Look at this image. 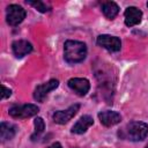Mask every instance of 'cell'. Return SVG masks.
<instances>
[{
    "instance_id": "cell-4",
    "label": "cell",
    "mask_w": 148,
    "mask_h": 148,
    "mask_svg": "<svg viewBox=\"0 0 148 148\" xmlns=\"http://www.w3.org/2000/svg\"><path fill=\"white\" fill-rule=\"evenodd\" d=\"M25 17V10L18 5H9L6 10V21L9 25H18Z\"/></svg>"
},
{
    "instance_id": "cell-18",
    "label": "cell",
    "mask_w": 148,
    "mask_h": 148,
    "mask_svg": "<svg viewBox=\"0 0 148 148\" xmlns=\"http://www.w3.org/2000/svg\"><path fill=\"white\" fill-rule=\"evenodd\" d=\"M47 148H62V146H61L59 142H54V143H52L51 146H49Z\"/></svg>"
},
{
    "instance_id": "cell-12",
    "label": "cell",
    "mask_w": 148,
    "mask_h": 148,
    "mask_svg": "<svg viewBox=\"0 0 148 148\" xmlns=\"http://www.w3.org/2000/svg\"><path fill=\"white\" fill-rule=\"evenodd\" d=\"M94 124V120L90 116H82L77 121L76 124L72 127V133L74 134H82L84 133L91 125Z\"/></svg>"
},
{
    "instance_id": "cell-14",
    "label": "cell",
    "mask_w": 148,
    "mask_h": 148,
    "mask_svg": "<svg viewBox=\"0 0 148 148\" xmlns=\"http://www.w3.org/2000/svg\"><path fill=\"white\" fill-rule=\"evenodd\" d=\"M102 12H103V14H104V16L106 18L112 20L119 13V7L113 1H106V2H104L102 5Z\"/></svg>"
},
{
    "instance_id": "cell-13",
    "label": "cell",
    "mask_w": 148,
    "mask_h": 148,
    "mask_svg": "<svg viewBox=\"0 0 148 148\" xmlns=\"http://www.w3.org/2000/svg\"><path fill=\"white\" fill-rule=\"evenodd\" d=\"M15 133H16V126L15 125H12V124L5 123V121H2L0 124V136H1L2 141L13 139Z\"/></svg>"
},
{
    "instance_id": "cell-15",
    "label": "cell",
    "mask_w": 148,
    "mask_h": 148,
    "mask_svg": "<svg viewBox=\"0 0 148 148\" xmlns=\"http://www.w3.org/2000/svg\"><path fill=\"white\" fill-rule=\"evenodd\" d=\"M34 124H35V132L32 133V135L30 136V139H31L32 141H36V140L39 139V136L43 134V132H44V130H45V123H44L43 118L37 117V118L35 119Z\"/></svg>"
},
{
    "instance_id": "cell-8",
    "label": "cell",
    "mask_w": 148,
    "mask_h": 148,
    "mask_svg": "<svg viewBox=\"0 0 148 148\" xmlns=\"http://www.w3.org/2000/svg\"><path fill=\"white\" fill-rule=\"evenodd\" d=\"M68 87L74 91L76 92L79 96H84L87 95V92L89 91L90 89V83L87 79H83V77H72L68 80L67 82Z\"/></svg>"
},
{
    "instance_id": "cell-17",
    "label": "cell",
    "mask_w": 148,
    "mask_h": 148,
    "mask_svg": "<svg viewBox=\"0 0 148 148\" xmlns=\"http://www.w3.org/2000/svg\"><path fill=\"white\" fill-rule=\"evenodd\" d=\"M10 95H12V90H10V89H8L6 86H3V84H2V96H1V98H2V99L8 98Z\"/></svg>"
},
{
    "instance_id": "cell-9",
    "label": "cell",
    "mask_w": 148,
    "mask_h": 148,
    "mask_svg": "<svg viewBox=\"0 0 148 148\" xmlns=\"http://www.w3.org/2000/svg\"><path fill=\"white\" fill-rule=\"evenodd\" d=\"M98 119L102 125L110 127V126H113V125H117L118 123H120L121 116L116 111L106 110V111H102L98 113Z\"/></svg>"
},
{
    "instance_id": "cell-10",
    "label": "cell",
    "mask_w": 148,
    "mask_h": 148,
    "mask_svg": "<svg viewBox=\"0 0 148 148\" xmlns=\"http://www.w3.org/2000/svg\"><path fill=\"white\" fill-rule=\"evenodd\" d=\"M125 24L127 27H133V25H136L141 22V18H142V12L136 8V7H127L126 10H125Z\"/></svg>"
},
{
    "instance_id": "cell-3",
    "label": "cell",
    "mask_w": 148,
    "mask_h": 148,
    "mask_svg": "<svg viewBox=\"0 0 148 148\" xmlns=\"http://www.w3.org/2000/svg\"><path fill=\"white\" fill-rule=\"evenodd\" d=\"M39 111L38 106L35 104H22V105H14L8 110V113L16 119L29 118L37 114Z\"/></svg>"
},
{
    "instance_id": "cell-19",
    "label": "cell",
    "mask_w": 148,
    "mask_h": 148,
    "mask_svg": "<svg viewBox=\"0 0 148 148\" xmlns=\"http://www.w3.org/2000/svg\"><path fill=\"white\" fill-rule=\"evenodd\" d=\"M146 148H148V145H147V146H146Z\"/></svg>"
},
{
    "instance_id": "cell-16",
    "label": "cell",
    "mask_w": 148,
    "mask_h": 148,
    "mask_svg": "<svg viewBox=\"0 0 148 148\" xmlns=\"http://www.w3.org/2000/svg\"><path fill=\"white\" fill-rule=\"evenodd\" d=\"M27 3L30 5V6H32L34 8H36L40 13H46V12H49L51 9L50 6H47L46 3L42 2V1H27Z\"/></svg>"
},
{
    "instance_id": "cell-2",
    "label": "cell",
    "mask_w": 148,
    "mask_h": 148,
    "mask_svg": "<svg viewBox=\"0 0 148 148\" xmlns=\"http://www.w3.org/2000/svg\"><path fill=\"white\" fill-rule=\"evenodd\" d=\"M148 134V125L142 121H131L120 132L119 135L123 139L131 141H141Z\"/></svg>"
},
{
    "instance_id": "cell-11",
    "label": "cell",
    "mask_w": 148,
    "mask_h": 148,
    "mask_svg": "<svg viewBox=\"0 0 148 148\" xmlns=\"http://www.w3.org/2000/svg\"><path fill=\"white\" fill-rule=\"evenodd\" d=\"M12 49H13V53L15 54V57L22 58V57L27 56L28 53H30L32 51V45L28 40L18 39V40L13 42Z\"/></svg>"
},
{
    "instance_id": "cell-20",
    "label": "cell",
    "mask_w": 148,
    "mask_h": 148,
    "mask_svg": "<svg viewBox=\"0 0 148 148\" xmlns=\"http://www.w3.org/2000/svg\"><path fill=\"white\" fill-rule=\"evenodd\" d=\"M147 7H148V2H147Z\"/></svg>"
},
{
    "instance_id": "cell-5",
    "label": "cell",
    "mask_w": 148,
    "mask_h": 148,
    "mask_svg": "<svg viewBox=\"0 0 148 148\" xmlns=\"http://www.w3.org/2000/svg\"><path fill=\"white\" fill-rule=\"evenodd\" d=\"M97 44L110 52H118L121 47V42L118 37L111 35H99L97 37Z\"/></svg>"
},
{
    "instance_id": "cell-6",
    "label": "cell",
    "mask_w": 148,
    "mask_h": 148,
    "mask_svg": "<svg viewBox=\"0 0 148 148\" xmlns=\"http://www.w3.org/2000/svg\"><path fill=\"white\" fill-rule=\"evenodd\" d=\"M79 109H80V105H79V104H73V105H71V106H69L68 109H66V110L56 111V112L53 113L52 118H53L54 123L60 124V125H64V124L68 123V121L77 113Z\"/></svg>"
},
{
    "instance_id": "cell-1",
    "label": "cell",
    "mask_w": 148,
    "mask_h": 148,
    "mask_svg": "<svg viewBox=\"0 0 148 148\" xmlns=\"http://www.w3.org/2000/svg\"><path fill=\"white\" fill-rule=\"evenodd\" d=\"M64 58L68 64H77L86 59L87 46L79 40H66L64 44Z\"/></svg>"
},
{
    "instance_id": "cell-7",
    "label": "cell",
    "mask_w": 148,
    "mask_h": 148,
    "mask_svg": "<svg viewBox=\"0 0 148 148\" xmlns=\"http://www.w3.org/2000/svg\"><path fill=\"white\" fill-rule=\"evenodd\" d=\"M59 86V81L58 80H50L45 83H42L39 86L36 87L35 91H34V98L37 101V102H43L44 98L49 95L50 91H52L53 89H56L57 87Z\"/></svg>"
}]
</instances>
